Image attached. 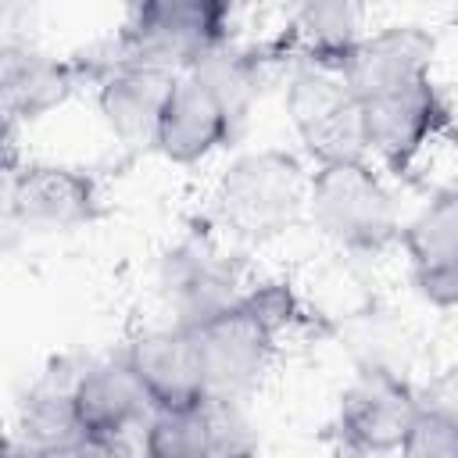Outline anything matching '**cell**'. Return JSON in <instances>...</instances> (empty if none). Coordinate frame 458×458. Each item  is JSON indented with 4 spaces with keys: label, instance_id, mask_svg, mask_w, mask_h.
Returning a JSON list of instances; mask_svg holds the SVG:
<instances>
[{
    "label": "cell",
    "instance_id": "cell-1",
    "mask_svg": "<svg viewBox=\"0 0 458 458\" xmlns=\"http://www.w3.org/2000/svg\"><path fill=\"white\" fill-rule=\"evenodd\" d=\"M304 322L301 297L290 283H261L247 286V293L193 326L200 372H204V401L240 404L276 361L279 340L286 329Z\"/></svg>",
    "mask_w": 458,
    "mask_h": 458
},
{
    "label": "cell",
    "instance_id": "cell-2",
    "mask_svg": "<svg viewBox=\"0 0 458 458\" xmlns=\"http://www.w3.org/2000/svg\"><path fill=\"white\" fill-rule=\"evenodd\" d=\"M225 43H233V4L147 0L129 11L114 36L111 57L165 75H182Z\"/></svg>",
    "mask_w": 458,
    "mask_h": 458
},
{
    "label": "cell",
    "instance_id": "cell-3",
    "mask_svg": "<svg viewBox=\"0 0 458 458\" xmlns=\"http://www.w3.org/2000/svg\"><path fill=\"white\" fill-rule=\"evenodd\" d=\"M308 204V172L297 154L265 147L240 154L215 186V218L247 243L283 236Z\"/></svg>",
    "mask_w": 458,
    "mask_h": 458
},
{
    "label": "cell",
    "instance_id": "cell-4",
    "mask_svg": "<svg viewBox=\"0 0 458 458\" xmlns=\"http://www.w3.org/2000/svg\"><path fill=\"white\" fill-rule=\"evenodd\" d=\"M304 208L315 229L351 254H379L401 236L397 200L369 161L318 165L308 175Z\"/></svg>",
    "mask_w": 458,
    "mask_h": 458
},
{
    "label": "cell",
    "instance_id": "cell-5",
    "mask_svg": "<svg viewBox=\"0 0 458 458\" xmlns=\"http://www.w3.org/2000/svg\"><path fill=\"white\" fill-rule=\"evenodd\" d=\"M365 147L397 179L411 175L419 154L451 132V100L433 79V68L397 75L358 93Z\"/></svg>",
    "mask_w": 458,
    "mask_h": 458
},
{
    "label": "cell",
    "instance_id": "cell-6",
    "mask_svg": "<svg viewBox=\"0 0 458 458\" xmlns=\"http://www.w3.org/2000/svg\"><path fill=\"white\" fill-rule=\"evenodd\" d=\"M286 114L315 168L340 161H369L361 107L340 68L290 64Z\"/></svg>",
    "mask_w": 458,
    "mask_h": 458
},
{
    "label": "cell",
    "instance_id": "cell-7",
    "mask_svg": "<svg viewBox=\"0 0 458 458\" xmlns=\"http://www.w3.org/2000/svg\"><path fill=\"white\" fill-rule=\"evenodd\" d=\"M419 411V394L408 379L386 365H361L347 383L333 419V440L340 458H383L394 454Z\"/></svg>",
    "mask_w": 458,
    "mask_h": 458
},
{
    "label": "cell",
    "instance_id": "cell-8",
    "mask_svg": "<svg viewBox=\"0 0 458 458\" xmlns=\"http://www.w3.org/2000/svg\"><path fill=\"white\" fill-rule=\"evenodd\" d=\"M4 208L18 222V229H79L107 215L97 175L54 161L18 165Z\"/></svg>",
    "mask_w": 458,
    "mask_h": 458
},
{
    "label": "cell",
    "instance_id": "cell-9",
    "mask_svg": "<svg viewBox=\"0 0 458 458\" xmlns=\"http://www.w3.org/2000/svg\"><path fill=\"white\" fill-rule=\"evenodd\" d=\"M161 286L172 304L175 322L172 326H200L222 308L236 304L243 286V261L218 250L208 236H186L179 247H172L161 261Z\"/></svg>",
    "mask_w": 458,
    "mask_h": 458
},
{
    "label": "cell",
    "instance_id": "cell-10",
    "mask_svg": "<svg viewBox=\"0 0 458 458\" xmlns=\"http://www.w3.org/2000/svg\"><path fill=\"white\" fill-rule=\"evenodd\" d=\"M104 57H50L25 43H0V122L21 125L61 107L79 86L97 82Z\"/></svg>",
    "mask_w": 458,
    "mask_h": 458
},
{
    "label": "cell",
    "instance_id": "cell-11",
    "mask_svg": "<svg viewBox=\"0 0 458 458\" xmlns=\"http://www.w3.org/2000/svg\"><path fill=\"white\" fill-rule=\"evenodd\" d=\"M240 129L243 125L225 111V104L193 72H182L165 93L154 129V150L172 165H197L218 147L233 143Z\"/></svg>",
    "mask_w": 458,
    "mask_h": 458
},
{
    "label": "cell",
    "instance_id": "cell-12",
    "mask_svg": "<svg viewBox=\"0 0 458 458\" xmlns=\"http://www.w3.org/2000/svg\"><path fill=\"white\" fill-rule=\"evenodd\" d=\"M397 243H404L419 293L451 311L458 304V190L444 186L429 204L401 225Z\"/></svg>",
    "mask_w": 458,
    "mask_h": 458
},
{
    "label": "cell",
    "instance_id": "cell-13",
    "mask_svg": "<svg viewBox=\"0 0 458 458\" xmlns=\"http://www.w3.org/2000/svg\"><path fill=\"white\" fill-rule=\"evenodd\" d=\"M122 361L143 386L150 408H193L204 404V372L193 329L168 326L129 340Z\"/></svg>",
    "mask_w": 458,
    "mask_h": 458
},
{
    "label": "cell",
    "instance_id": "cell-14",
    "mask_svg": "<svg viewBox=\"0 0 458 458\" xmlns=\"http://www.w3.org/2000/svg\"><path fill=\"white\" fill-rule=\"evenodd\" d=\"M72 408L82 440H129L154 411L122 354L79 369L72 383Z\"/></svg>",
    "mask_w": 458,
    "mask_h": 458
},
{
    "label": "cell",
    "instance_id": "cell-15",
    "mask_svg": "<svg viewBox=\"0 0 458 458\" xmlns=\"http://www.w3.org/2000/svg\"><path fill=\"white\" fill-rule=\"evenodd\" d=\"M172 79L175 75L104 57V72L97 79V104L107 129L125 150H154V129Z\"/></svg>",
    "mask_w": 458,
    "mask_h": 458
},
{
    "label": "cell",
    "instance_id": "cell-16",
    "mask_svg": "<svg viewBox=\"0 0 458 458\" xmlns=\"http://www.w3.org/2000/svg\"><path fill=\"white\" fill-rule=\"evenodd\" d=\"M361 39V7L354 4H304L265 43L272 64H322L344 68L347 54Z\"/></svg>",
    "mask_w": 458,
    "mask_h": 458
},
{
    "label": "cell",
    "instance_id": "cell-17",
    "mask_svg": "<svg viewBox=\"0 0 458 458\" xmlns=\"http://www.w3.org/2000/svg\"><path fill=\"white\" fill-rule=\"evenodd\" d=\"M75 376H79V369H68L61 361L50 372H43V379L25 394L21 411H18V437H14L21 454L64 451V447L82 444V429H79L75 408H72Z\"/></svg>",
    "mask_w": 458,
    "mask_h": 458
},
{
    "label": "cell",
    "instance_id": "cell-18",
    "mask_svg": "<svg viewBox=\"0 0 458 458\" xmlns=\"http://www.w3.org/2000/svg\"><path fill=\"white\" fill-rule=\"evenodd\" d=\"M143 458H204L208 401L193 408H154L140 429Z\"/></svg>",
    "mask_w": 458,
    "mask_h": 458
},
{
    "label": "cell",
    "instance_id": "cell-19",
    "mask_svg": "<svg viewBox=\"0 0 458 458\" xmlns=\"http://www.w3.org/2000/svg\"><path fill=\"white\" fill-rule=\"evenodd\" d=\"M401 458H458V415L451 394L429 390L401 440Z\"/></svg>",
    "mask_w": 458,
    "mask_h": 458
},
{
    "label": "cell",
    "instance_id": "cell-20",
    "mask_svg": "<svg viewBox=\"0 0 458 458\" xmlns=\"http://www.w3.org/2000/svg\"><path fill=\"white\" fill-rule=\"evenodd\" d=\"M258 437L240 404L208 401V451L204 458H254Z\"/></svg>",
    "mask_w": 458,
    "mask_h": 458
},
{
    "label": "cell",
    "instance_id": "cell-21",
    "mask_svg": "<svg viewBox=\"0 0 458 458\" xmlns=\"http://www.w3.org/2000/svg\"><path fill=\"white\" fill-rule=\"evenodd\" d=\"M18 129L0 122V200L7 197V186H11V175L18 172Z\"/></svg>",
    "mask_w": 458,
    "mask_h": 458
},
{
    "label": "cell",
    "instance_id": "cell-22",
    "mask_svg": "<svg viewBox=\"0 0 458 458\" xmlns=\"http://www.w3.org/2000/svg\"><path fill=\"white\" fill-rule=\"evenodd\" d=\"M75 458H143V451L132 447V440H82Z\"/></svg>",
    "mask_w": 458,
    "mask_h": 458
},
{
    "label": "cell",
    "instance_id": "cell-23",
    "mask_svg": "<svg viewBox=\"0 0 458 458\" xmlns=\"http://www.w3.org/2000/svg\"><path fill=\"white\" fill-rule=\"evenodd\" d=\"M75 447H64V451H32V454H21V458H75Z\"/></svg>",
    "mask_w": 458,
    "mask_h": 458
}]
</instances>
